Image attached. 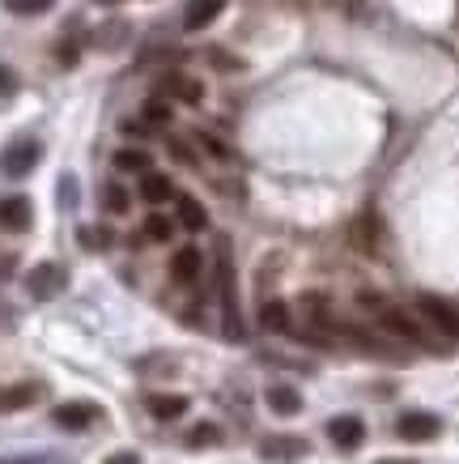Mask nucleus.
Wrapping results in <instances>:
<instances>
[{
  "mask_svg": "<svg viewBox=\"0 0 459 464\" xmlns=\"http://www.w3.org/2000/svg\"><path fill=\"white\" fill-rule=\"evenodd\" d=\"M35 401H38V387H35V384L4 387V392H0V413H18V409H30Z\"/></svg>",
  "mask_w": 459,
  "mask_h": 464,
  "instance_id": "a211bd4d",
  "label": "nucleus"
},
{
  "mask_svg": "<svg viewBox=\"0 0 459 464\" xmlns=\"http://www.w3.org/2000/svg\"><path fill=\"white\" fill-rule=\"evenodd\" d=\"M13 90H18V77H13V69H4V64H0V98H9Z\"/></svg>",
  "mask_w": 459,
  "mask_h": 464,
  "instance_id": "c756f323",
  "label": "nucleus"
},
{
  "mask_svg": "<svg viewBox=\"0 0 459 464\" xmlns=\"http://www.w3.org/2000/svg\"><path fill=\"white\" fill-rule=\"evenodd\" d=\"M30 222H35V205L26 200V196H0V226L4 231H30Z\"/></svg>",
  "mask_w": 459,
  "mask_h": 464,
  "instance_id": "0eeeda50",
  "label": "nucleus"
},
{
  "mask_svg": "<svg viewBox=\"0 0 459 464\" xmlns=\"http://www.w3.org/2000/svg\"><path fill=\"white\" fill-rule=\"evenodd\" d=\"M327 439L341 447V452H358V447L366 444V422L362 418H353V413L332 418V422H327Z\"/></svg>",
  "mask_w": 459,
  "mask_h": 464,
  "instance_id": "423d86ee",
  "label": "nucleus"
},
{
  "mask_svg": "<svg viewBox=\"0 0 459 464\" xmlns=\"http://www.w3.org/2000/svg\"><path fill=\"white\" fill-rule=\"evenodd\" d=\"M306 452H310L306 439H264L260 444V456H268V460H277V456H306Z\"/></svg>",
  "mask_w": 459,
  "mask_h": 464,
  "instance_id": "6ab92c4d",
  "label": "nucleus"
},
{
  "mask_svg": "<svg viewBox=\"0 0 459 464\" xmlns=\"http://www.w3.org/2000/svg\"><path fill=\"white\" fill-rule=\"evenodd\" d=\"M264 405L272 409L277 418H298V413H302V396H298L289 384H272L264 392Z\"/></svg>",
  "mask_w": 459,
  "mask_h": 464,
  "instance_id": "f8f14e48",
  "label": "nucleus"
},
{
  "mask_svg": "<svg viewBox=\"0 0 459 464\" xmlns=\"http://www.w3.org/2000/svg\"><path fill=\"white\" fill-rule=\"evenodd\" d=\"M76 239H81L85 248H94V252L111 248V231H102V226H81V231H76Z\"/></svg>",
  "mask_w": 459,
  "mask_h": 464,
  "instance_id": "a878e982",
  "label": "nucleus"
},
{
  "mask_svg": "<svg viewBox=\"0 0 459 464\" xmlns=\"http://www.w3.org/2000/svg\"><path fill=\"white\" fill-rule=\"evenodd\" d=\"M174 217H179L183 231H205V226H209L205 205H200L196 196H188V192H174Z\"/></svg>",
  "mask_w": 459,
  "mask_h": 464,
  "instance_id": "ddd939ff",
  "label": "nucleus"
},
{
  "mask_svg": "<svg viewBox=\"0 0 459 464\" xmlns=\"http://www.w3.org/2000/svg\"><path fill=\"white\" fill-rule=\"evenodd\" d=\"M379 464H417V460H379Z\"/></svg>",
  "mask_w": 459,
  "mask_h": 464,
  "instance_id": "72a5a7b5",
  "label": "nucleus"
},
{
  "mask_svg": "<svg viewBox=\"0 0 459 464\" xmlns=\"http://www.w3.org/2000/svg\"><path fill=\"white\" fill-rule=\"evenodd\" d=\"M200 273H205V256H200V248H179V252L171 256V277L179 281V286H196L200 281Z\"/></svg>",
  "mask_w": 459,
  "mask_h": 464,
  "instance_id": "6e6552de",
  "label": "nucleus"
},
{
  "mask_svg": "<svg viewBox=\"0 0 459 464\" xmlns=\"http://www.w3.org/2000/svg\"><path fill=\"white\" fill-rule=\"evenodd\" d=\"M353 239H358V248H366V252H379V217L374 213H366V217H358V226H353Z\"/></svg>",
  "mask_w": 459,
  "mask_h": 464,
  "instance_id": "aec40b11",
  "label": "nucleus"
},
{
  "mask_svg": "<svg viewBox=\"0 0 459 464\" xmlns=\"http://www.w3.org/2000/svg\"><path fill=\"white\" fill-rule=\"evenodd\" d=\"M171 154L179 158V162H196V154H191L188 141H171Z\"/></svg>",
  "mask_w": 459,
  "mask_h": 464,
  "instance_id": "2f4dec72",
  "label": "nucleus"
},
{
  "mask_svg": "<svg viewBox=\"0 0 459 464\" xmlns=\"http://www.w3.org/2000/svg\"><path fill=\"white\" fill-rule=\"evenodd\" d=\"M379 324L391 337H400V341H408V346H425V329H421L417 320L408 315V311L400 307H387V303H379Z\"/></svg>",
  "mask_w": 459,
  "mask_h": 464,
  "instance_id": "39448f33",
  "label": "nucleus"
},
{
  "mask_svg": "<svg viewBox=\"0 0 459 464\" xmlns=\"http://www.w3.org/2000/svg\"><path fill=\"white\" fill-rule=\"evenodd\" d=\"M396 435L408 439V444H430L442 435V418L439 413H425V409H408L400 422H396Z\"/></svg>",
  "mask_w": 459,
  "mask_h": 464,
  "instance_id": "f03ea898",
  "label": "nucleus"
},
{
  "mask_svg": "<svg viewBox=\"0 0 459 464\" xmlns=\"http://www.w3.org/2000/svg\"><path fill=\"white\" fill-rule=\"evenodd\" d=\"M38 154H43V145L30 141V136H26V141H13V145L0 154V175H4V179H21V175H30L38 167Z\"/></svg>",
  "mask_w": 459,
  "mask_h": 464,
  "instance_id": "f257e3e1",
  "label": "nucleus"
},
{
  "mask_svg": "<svg viewBox=\"0 0 459 464\" xmlns=\"http://www.w3.org/2000/svg\"><path fill=\"white\" fill-rule=\"evenodd\" d=\"M149 167H153V158L145 150H119L115 154V171H124V175H145Z\"/></svg>",
  "mask_w": 459,
  "mask_h": 464,
  "instance_id": "412c9836",
  "label": "nucleus"
},
{
  "mask_svg": "<svg viewBox=\"0 0 459 464\" xmlns=\"http://www.w3.org/2000/svg\"><path fill=\"white\" fill-rule=\"evenodd\" d=\"M141 200H145V205H166V200H174L171 175H162L149 167V171L141 175Z\"/></svg>",
  "mask_w": 459,
  "mask_h": 464,
  "instance_id": "4468645a",
  "label": "nucleus"
},
{
  "mask_svg": "<svg viewBox=\"0 0 459 464\" xmlns=\"http://www.w3.org/2000/svg\"><path fill=\"white\" fill-rule=\"evenodd\" d=\"M64 286H68V273H64V265H52V260L26 273V290L35 298H56V294H64Z\"/></svg>",
  "mask_w": 459,
  "mask_h": 464,
  "instance_id": "7ed1b4c3",
  "label": "nucleus"
},
{
  "mask_svg": "<svg viewBox=\"0 0 459 464\" xmlns=\"http://www.w3.org/2000/svg\"><path fill=\"white\" fill-rule=\"evenodd\" d=\"M417 311L434 324V329L442 332V337H455L459 341V311L447 303V298H439V294H421L417 298Z\"/></svg>",
  "mask_w": 459,
  "mask_h": 464,
  "instance_id": "20e7f679",
  "label": "nucleus"
},
{
  "mask_svg": "<svg viewBox=\"0 0 459 464\" xmlns=\"http://www.w3.org/2000/svg\"><path fill=\"white\" fill-rule=\"evenodd\" d=\"M188 444H191V447L217 444V426H213V422H200V430H191V435H188Z\"/></svg>",
  "mask_w": 459,
  "mask_h": 464,
  "instance_id": "bb28decb",
  "label": "nucleus"
},
{
  "mask_svg": "<svg viewBox=\"0 0 459 464\" xmlns=\"http://www.w3.org/2000/svg\"><path fill=\"white\" fill-rule=\"evenodd\" d=\"M119 35H128V26H107V30L98 35V47H115V43H119Z\"/></svg>",
  "mask_w": 459,
  "mask_h": 464,
  "instance_id": "c85d7f7f",
  "label": "nucleus"
},
{
  "mask_svg": "<svg viewBox=\"0 0 459 464\" xmlns=\"http://www.w3.org/2000/svg\"><path fill=\"white\" fill-rule=\"evenodd\" d=\"M141 119H145V124H157V128L171 124V107H166V98H149V102L141 107Z\"/></svg>",
  "mask_w": 459,
  "mask_h": 464,
  "instance_id": "393cba45",
  "label": "nucleus"
},
{
  "mask_svg": "<svg viewBox=\"0 0 459 464\" xmlns=\"http://www.w3.org/2000/svg\"><path fill=\"white\" fill-rule=\"evenodd\" d=\"M56 0H4V9L9 13H18V18H38V13H47Z\"/></svg>",
  "mask_w": 459,
  "mask_h": 464,
  "instance_id": "5701e85b",
  "label": "nucleus"
},
{
  "mask_svg": "<svg viewBox=\"0 0 459 464\" xmlns=\"http://www.w3.org/2000/svg\"><path fill=\"white\" fill-rule=\"evenodd\" d=\"M145 409H149L157 422H179V418L188 413V396H166V392H157V396L145 401Z\"/></svg>",
  "mask_w": 459,
  "mask_h": 464,
  "instance_id": "dca6fc26",
  "label": "nucleus"
},
{
  "mask_svg": "<svg viewBox=\"0 0 459 464\" xmlns=\"http://www.w3.org/2000/svg\"><path fill=\"white\" fill-rule=\"evenodd\" d=\"M102 464H141V456H136V452H115V456H107Z\"/></svg>",
  "mask_w": 459,
  "mask_h": 464,
  "instance_id": "473e14b6",
  "label": "nucleus"
},
{
  "mask_svg": "<svg viewBox=\"0 0 459 464\" xmlns=\"http://www.w3.org/2000/svg\"><path fill=\"white\" fill-rule=\"evenodd\" d=\"M157 90H162V94H171V98H179V102H200V98H205L200 81H196V77H183V73H166Z\"/></svg>",
  "mask_w": 459,
  "mask_h": 464,
  "instance_id": "2eb2a0df",
  "label": "nucleus"
},
{
  "mask_svg": "<svg viewBox=\"0 0 459 464\" xmlns=\"http://www.w3.org/2000/svg\"><path fill=\"white\" fill-rule=\"evenodd\" d=\"M145 239H153V243H171L174 239V222L171 217H162V213H149V217H145Z\"/></svg>",
  "mask_w": 459,
  "mask_h": 464,
  "instance_id": "4be33fe9",
  "label": "nucleus"
},
{
  "mask_svg": "<svg viewBox=\"0 0 459 464\" xmlns=\"http://www.w3.org/2000/svg\"><path fill=\"white\" fill-rule=\"evenodd\" d=\"M52 422L60 430H85L90 422H98V405H85V401H68V405L52 409Z\"/></svg>",
  "mask_w": 459,
  "mask_h": 464,
  "instance_id": "1a4fd4ad",
  "label": "nucleus"
},
{
  "mask_svg": "<svg viewBox=\"0 0 459 464\" xmlns=\"http://www.w3.org/2000/svg\"><path fill=\"white\" fill-rule=\"evenodd\" d=\"M221 307H226V337L230 341H243L247 329H243V320H238V303H234V281H230V260H221Z\"/></svg>",
  "mask_w": 459,
  "mask_h": 464,
  "instance_id": "9d476101",
  "label": "nucleus"
},
{
  "mask_svg": "<svg viewBox=\"0 0 459 464\" xmlns=\"http://www.w3.org/2000/svg\"><path fill=\"white\" fill-rule=\"evenodd\" d=\"M289 324H294V311H289V303L272 298V303L260 307V329H264V332H289Z\"/></svg>",
  "mask_w": 459,
  "mask_h": 464,
  "instance_id": "f3484780",
  "label": "nucleus"
},
{
  "mask_svg": "<svg viewBox=\"0 0 459 464\" xmlns=\"http://www.w3.org/2000/svg\"><path fill=\"white\" fill-rule=\"evenodd\" d=\"M60 200H64V205H73V200H76V179H73V175H64V179H60Z\"/></svg>",
  "mask_w": 459,
  "mask_h": 464,
  "instance_id": "7c9ffc66",
  "label": "nucleus"
},
{
  "mask_svg": "<svg viewBox=\"0 0 459 464\" xmlns=\"http://www.w3.org/2000/svg\"><path fill=\"white\" fill-rule=\"evenodd\" d=\"M102 205H107V213H128V205H133V196L124 192L119 183H107V188H102Z\"/></svg>",
  "mask_w": 459,
  "mask_h": 464,
  "instance_id": "b1692460",
  "label": "nucleus"
},
{
  "mask_svg": "<svg viewBox=\"0 0 459 464\" xmlns=\"http://www.w3.org/2000/svg\"><path fill=\"white\" fill-rule=\"evenodd\" d=\"M221 9H226V0H188L183 30H205V26H213V21L221 18Z\"/></svg>",
  "mask_w": 459,
  "mask_h": 464,
  "instance_id": "9b49d317",
  "label": "nucleus"
},
{
  "mask_svg": "<svg viewBox=\"0 0 459 464\" xmlns=\"http://www.w3.org/2000/svg\"><path fill=\"white\" fill-rule=\"evenodd\" d=\"M196 141H200V145H205V150H209L213 158H230V150H226V145H221V141H217V136L200 133V136H196Z\"/></svg>",
  "mask_w": 459,
  "mask_h": 464,
  "instance_id": "cd10ccee",
  "label": "nucleus"
}]
</instances>
